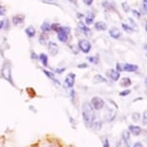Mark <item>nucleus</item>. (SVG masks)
<instances>
[{
    "instance_id": "obj_27",
    "label": "nucleus",
    "mask_w": 147,
    "mask_h": 147,
    "mask_svg": "<svg viewBox=\"0 0 147 147\" xmlns=\"http://www.w3.org/2000/svg\"><path fill=\"white\" fill-rule=\"evenodd\" d=\"M88 60L90 61V63H92V64H97V63H98V58H97V57H94V56H90V57H88Z\"/></svg>"
},
{
    "instance_id": "obj_21",
    "label": "nucleus",
    "mask_w": 147,
    "mask_h": 147,
    "mask_svg": "<svg viewBox=\"0 0 147 147\" xmlns=\"http://www.w3.org/2000/svg\"><path fill=\"white\" fill-rule=\"evenodd\" d=\"M93 81L97 83H101V82H107V79L104 77H102L101 75H96L93 77Z\"/></svg>"
},
{
    "instance_id": "obj_48",
    "label": "nucleus",
    "mask_w": 147,
    "mask_h": 147,
    "mask_svg": "<svg viewBox=\"0 0 147 147\" xmlns=\"http://www.w3.org/2000/svg\"><path fill=\"white\" fill-rule=\"evenodd\" d=\"M68 1H70V2H73V1H74V0H68Z\"/></svg>"
},
{
    "instance_id": "obj_32",
    "label": "nucleus",
    "mask_w": 147,
    "mask_h": 147,
    "mask_svg": "<svg viewBox=\"0 0 147 147\" xmlns=\"http://www.w3.org/2000/svg\"><path fill=\"white\" fill-rule=\"evenodd\" d=\"M116 71H117L118 73L123 71V66H122L120 63H116Z\"/></svg>"
},
{
    "instance_id": "obj_31",
    "label": "nucleus",
    "mask_w": 147,
    "mask_h": 147,
    "mask_svg": "<svg viewBox=\"0 0 147 147\" xmlns=\"http://www.w3.org/2000/svg\"><path fill=\"white\" fill-rule=\"evenodd\" d=\"M143 9V13L146 14L147 13V0H143V3H142V8Z\"/></svg>"
},
{
    "instance_id": "obj_44",
    "label": "nucleus",
    "mask_w": 147,
    "mask_h": 147,
    "mask_svg": "<svg viewBox=\"0 0 147 147\" xmlns=\"http://www.w3.org/2000/svg\"><path fill=\"white\" fill-rule=\"evenodd\" d=\"M77 16H78V18H82V16H83L82 14H78V15H77Z\"/></svg>"
},
{
    "instance_id": "obj_9",
    "label": "nucleus",
    "mask_w": 147,
    "mask_h": 147,
    "mask_svg": "<svg viewBox=\"0 0 147 147\" xmlns=\"http://www.w3.org/2000/svg\"><path fill=\"white\" fill-rule=\"evenodd\" d=\"M43 73H44V75H45V76H46L47 77H48L49 79H51L52 81H53V82L55 83V84L57 85V86H60L61 83H60V81H59V79H57L56 77H55V74H53L52 72L48 71V70H45V69L43 70Z\"/></svg>"
},
{
    "instance_id": "obj_8",
    "label": "nucleus",
    "mask_w": 147,
    "mask_h": 147,
    "mask_svg": "<svg viewBox=\"0 0 147 147\" xmlns=\"http://www.w3.org/2000/svg\"><path fill=\"white\" fill-rule=\"evenodd\" d=\"M107 76L110 77L111 79L113 80V81H117L119 79V77H120V73H118L116 70H113V69H111L107 72Z\"/></svg>"
},
{
    "instance_id": "obj_25",
    "label": "nucleus",
    "mask_w": 147,
    "mask_h": 147,
    "mask_svg": "<svg viewBox=\"0 0 147 147\" xmlns=\"http://www.w3.org/2000/svg\"><path fill=\"white\" fill-rule=\"evenodd\" d=\"M121 26H122V28H123V30H125L126 32H133L134 31V28L131 27L130 25H128V24H126V23H122Z\"/></svg>"
},
{
    "instance_id": "obj_20",
    "label": "nucleus",
    "mask_w": 147,
    "mask_h": 147,
    "mask_svg": "<svg viewBox=\"0 0 147 147\" xmlns=\"http://www.w3.org/2000/svg\"><path fill=\"white\" fill-rule=\"evenodd\" d=\"M93 21H94V14L88 12V16H86V24L87 25H90V24L93 23Z\"/></svg>"
},
{
    "instance_id": "obj_16",
    "label": "nucleus",
    "mask_w": 147,
    "mask_h": 147,
    "mask_svg": "<svg viewBox=\"0 0 147 147\" xmlns=\"http://www.w3.org/2000/svg\"><path fill=\"white\" fill-rule=\"evenodd\" d=\"M38 60L41 62V64L44 67H47L48 66V57H47V55L45 53H40L38 55Z\"/></svg>"
},
{
    "instance_id": "obj_10",
    "label": "nucleus",
    "mask_w": 147,
    "mask_h": 147,
    "mask_svg": "<svg viewBox=\"0 0 147 147\" xmlns=\"http://www.w3.org/2000/svg\"><path fill=\"white\" fill-rule=\"evenodd\" d=\"M109 34L111 37L113 39H119L122 35L121 31L118 28H116V27H112V28L109 30Z\"/></svg>"
},
{
    "instance_id": "obj_35",
    "label": "nucleus",
    "mask_w": 147,
    "mask_h": 147,
    "mask_svg": "<svg viewBox=\"0 0 147 147\" xmlns=\"http://www.w3.org/2000/svg\"><path fill=\"white\" fill-rule=\"evenodd\" d=\"M83 2H84L87 6H90V5L93 3V0H83Z\"/></svg>"
},
{
    "instance_id": "obj_19",
    "label": "nucleus",
    "mask_w": 147,
    "mask_h": 147,
    "mask_svg": "<svg viewBox=\"0 0 147 147\" xmlns=\"http://www.w3.org/2000/svg\"><path fill=\"white\" fill-rule=\"evenodd\" d=\"M25 33L29 38H33V37H35V35H36V29L33 26H28L25 29Z\"/></svg>"
},
{
    "instance_id": "obj_22",
    "label": "nucleus",
    "mask_w": 147,
    "mask_h": 147,
    "mask_svg": "<svg viewBox=\"0 0 147 147\" xmlns=\"http://www.w3.org/2000/svg\"><path fill=\"white\" fill-rule=\"evenodd\" d=\"M40 28L44 32H48V31H50V30H51V25H50V23H47V21H44V23L41 24Z\"/></svg>"
},
{
    "instance_id": "obj_34",
    "label": "nucleus",
    "mask_w": 147,
    "mask_h": 147,
    "mask_svg": "<svg viewBox=\"0 0 147 147\" xmlns=\"http://www.w3.org/2000/svg\"><path fill=\"white\" fill-rule=\"evenodd\" d=\"M88 67V65L87 64V63H82V64H79L78 66H77V68H79V69H86Z\"/></svg>"
},
{
    "instance_id": "obj_14",
    "label": "nucleus",
    "mask_w": 147,
    "mask_h": 147,
    "mask_svg": "<svg viewBox=\"0 0 147 147\" xmlns=\"http://www.w3.org/2000/svg\"><path fill=\"white\" fill-rule=\"evenodd\" d=\"M122 138H123L124 142H125L127 147H130V140H131L130 132L129 131H123V133H122Z\"/></svg>"
},
{
    "instance_id": "obj_7",
    "label": "nucleus",
    "mask_w": 147,
    "mask_h": 147,
    "mask_svg": "<svg viewBox=\"0 0 147 147\" xmlns=\"http://www.w3.org/2000/svg\"><path fill=\"white\" fill-rule=\"evenodd\" d=\"M48 49L52 56L57 55L58 52H59V46H58L57 44L54 43V42H48Z\"/></svg>"
},
{
    "instance_id": "obj_6",
    "label": "nucleus",
    "mask_w": 147,
    "mask_h": 147,
    "mask_svg": "<svg viewBox=\"0 0 147 147\" xmlns=\"http://www.w3.org/2000/svg\"><path fill=\"white\" fill-rule=\"evenodd\" d=\"M2 76L6 80H8L10 83H13V79L11 77V68L9 65L4 64L3 68H2Z\"/></svg>"
},
{
    "instance_id": "obj_37",
    "label": "nucleus",
    "mask_w": 147,
    "mask_h": 147,
    "mask_svg": "<svg viewBox=\"0 0 147 147\" xmlns=\"http://www.w3.org/2000/svg\"><path fill=\"white\" fill-rule=\"evenodd\" d=\"M132 13H133V15H134L135 16H137V18H140V12H138V11H136V10H133L132 11Z\"/></svg>"
},
{
    "instance_id": "obj_30",
    "label": "nucleus",
    "mask_w": 147,
    "mask_h": 147,
    "mask_svg": "<svg viewBox=\"0 0 147 147\" xmlns=\"http://www.w3.org/2000/svg\"><path fill=\"white\" fill-rule=\"evenodd\" d=\"M130 93H131V90H129V89H125V90L121 91V92L119 93V95H120L121 97H125V96H127V95H129Z\"/></svg>"
},
{
    "instance_id": "obj_17",
    "label": "nucleus",
    "mask_w": 147,
    "mask_h": 147,
    "mask_svg": "<svg viewBox=\"0 0 147 147\" xmlns=\"http://www.w3.org/2000/svg\"><path fill=\"white\" fill-rule=\"evenodd\" d=\"M120 85H121V87H123V88L129 87L130 85H132L131 79H130V77H123V79H121V81H120Z\"/></svg>"
},
{
    "instance_id": "obj_33",
    "label": "nucleus",
    "mask_w": 147,
    "mask_h": 147,
    "mask_svg": "<svg viewBox=\"0 0 147 147\" xmlns=\"http://www.w3.org/2000/svg\"><path fill=\"white\" fill-rule=\"evenodd\" d=\"M103 147H110V142L109 139L107 137H105L103 139Z\"/></svg>"
},
{
    "instance_id": "obj_41",
    "label": "nucleus",
    "mask_w": 147,
    "mask_h": 147,
    "mask_svg": "<svg viewBox=\"0 0 147 147\" xmlns=\"http://www.w3.org/2000/svg\"><path fill=\"white\" fill-rule=\"evenodd\" d=\"M5 14V8L0 6V16H3Z\"/></svg>"
},
{
    "instance_id": "obj_26",
    "label": "nucleus",
    "mask_w": 147,
    "mask_h": 147,
    "mask_svg": "<svg viewBox=\"0 0 147 147\" xmlns=\"http://www.w3.org/2000/svg\"><path fill=\"white\" fill-rule=\"evenodd\" d=\"M142 125L144 126L147 125V109L144 110V112L142 113Z\"/></svg>"
},
{
    "instance_id": "obj_29",
    "label": "nucleus",
    "mask_w": 147,
    "mask_h": 147,
    "mask_svg": "<svg viewBox=\"0 0 147 147\" xmlns=\"http://www.w3.org/2000/svg\"><path fill=\"white\" fill-rule=\"evenodd\" d=\"M122 8H123V10H124V12H126V13H128L130 10V6L128 4L126 3V2H123V3H122Z\"/></svg>"
},
{
    "instance_id": "obj_36",
    "label": "nucleus",
    "mask_w": 147,
    "mask_h": 147,
    "mask_svg": "<svg viewBox=\"0 0 147 147\" xmlns=\"http://www.w3.org/2000/svg\"><path fill=\"white\" fill-rule=\"evenodd\" d=\"M45 39H46L45 36H44V35H41V36H40V44H42V45H44V44H45Z\"/></svg>"
},
{
    "instance_id": "obj_38",
    "label": "nucleus",
    "mask_w": 147,
    "mask_h": 147,
    "mask_svg": "<svg viewBox=\"0 0 147 147\" xmlns=\"http://www.w3.org/2000/svg\"><path fill=\"white\" fill-rule=\"evenodd\" d=\"M65 71V68H62V69H56V70H55V72H56L57 74H63Z\"/></svg>"
},
{
    "instance_id": "obj_11",
    "label": "nucleus",
    "mask_w": 147,
    "mask_h": 147,
    "mask_svg": "<svg viewBox=\"0 0 147 147\" xmlns=\"http://www.w3.org/2000/svg\"><path fill=\"white\" fill-rule=\"evenodd\" d=\"M129 132L131 133L132 135H136V137H138L141 134V128L140 126H135V125H130L129 126Z\"/></svg>"
},
{
    "instance_id": "obj_23",
    "label": "nucleus",
    "mask_w": 147,
    "mask_h": 147,
    "mask_svg": "<svg viewBox=\"0 0 147 147\" xmlns=\"http://www.w3.org/2000/svg\"><path fill=\"white\" fill-rule=\"evenodd\" d=\"M91 128H94V130H97V131H99V130H101V128H102V122L98 121V120H95V121L93 122Z\"/></svg>"
},
{
    "instance_id": "obj_42",
    "label": "nucleus",
    "mask_w": 147,
    "mask_h": 147,
    "mask_svg": "<svg viewBox=\"0 0 147 147\" xmlns=\"http://www.w3.org/2000/svg\"><path fill=\"white\" fill-rule=\"evenodd\" d=\"M32 59H35V60H38V56L34 52H32Z\"/></svg>"
},
{
    "instance_id": "obj_5",
    "label": "nucleus",
    "mask_w": 147,
    "mask_h": 147,
    "mask_svg": "<svg viewBox=\"0 0 147 147\" xmlns=\"http://www.w3.org/2000/svg\"><path fill=\"white\" fill-rule=\"evenodd\" d=\"M75 77H76L75 74H73V73L68 74L67 76L65 77V84L66 85V87H67V88H73L74 83H75Z\"/></svg>"
},
{
    "instance_id": "obj_40",
    "label": "nucleus",
    "mask_w": 147,
    "mask_h": 147,
    "mask_svg": "<svg viewBox=\"0 0 147 147\" xmlns=\"http://www.w3.org/2000/svg\"><path fill=\"white\" fill-rule=\"evenodd\" d=\"M133 147H143V145L141 144V142H136V143H134V145H133Z\"/></svg>"
},
{
    "instance_id": "obj_24",
    "label": "nucleus",
    "mask_w": 147,
    "mask_h": 147,
    "mask_svg": "<svg viewBox=\"0 0 147 147\" xmlns=\"http://www.w3.org/2000/svg\"><path fill=\"white\" fill-rule=\"evenodd\" d=\"M102 6L105 7L106 9H109V10H112V9L115 10V7H113L110 2H108V0H105V1L102 2Z\"/></svg>"
},
{
    "instance_id": "obj_4",
    "label": "nucleus",
    "mask_w": 147,
    "mask_h": 147,
    "mask_svg": "<svg viewBox=\"0 0 147 147\" xmlns=\"http://www.w3.org/2000/svg\"><path fill=\"white\" fill-rule=\"evenodd\" d=\"M90 105L92 106L94 110H101L105 107V102L103 99L99 97H93L90 101Z\"/></svg>"
},
{
    "instance_id": "obj_43",
    "label": "nucleus",
    "mask_w": 147,
    "mask_h": 147,
    "mask_svg": "<svg viewBox=\"0 0 147 147\" xmlns=\"http://www.w3.org/2000/svg\"><path fill=\"white\" fill-rule=\"evenodd\" d=\"M4 27V21H0V29H2Z\"/></svg>"
},
{
    "instance_id": "obj_45",
    "label": "nucleus",
    "mask_w": 147,
    "mask_h": 147,
    "mask_svg": "<svg viewBox=\"0 0 147 147\" xmlns=\"http://www.w3.org/2000/svg\"><path fill=\"white\" fill-rule=\"evenodd\" d=\"M144 82H145V85H146V86H147V77H146V79H145V80H144Z\"/></svg>"
},
{
    "instance_id": "obj_13",
    "label": "nucleus",
    "mask_w": 147,
    "mask_h": 147,
    "mask_svg": "<svg viewBox=\"0 0 147 147\" xmlns=\"http://www.w3.org/2000/svg\"><path fill=\"white\" fill-rule=\"evenodd\" d=\"M78 26L80 30H81L84 34H86V36H88V34H90V29L87 26V24H85L84 23H82V21H79Z\"/></svg>"
},
{
    "instance_id": "obj_15",
    "label": "nucleus",
    "mask_w": 147,
    "mask_h": 147,
    "mask_svg": "<svg viewBox=\"0 0 147 147\" xmlns=\"http://www.w3.org/2000/svg\"><path fill=\"white\" fill-rule=\"evenodd\" d=\"M94 26H95V29L98 30V31H105L107 29V24L104 21H97L94 24Z\"/></svg>"
},
{
    "instance_id": "obj_3",
    "label": "nucleus",
    "mask_w": 147,
    "mask_h": 147,
    "mask_svg": "<svg viewBox=\"0 0 147 147\" xmlns=\"http://www.w3.org/2000/svg\"><path fill=\"white\" fill-rule=\"evenodd\" d=\"M78 48L84 53H88L91 49V44L86 39H80L78 42Z\"/></svg>"
},
{
    "instance_id": "obj_12",
    "label": "nucleus",
    "mask_w": 147,
    "mask_h": 147,
    "mask_svg": "<svg viewBox=\"0 0 147 147\" xmlns=\"http://www.w3.org/2000/svg\"><path fill=\"white\" fill-rule=\"evenodd\" d=\"M138 65H135V64H130V63H126L124 64L123 66V71H126V72H136L138 71Z\"/></svg>"
},
{
    "instance_id": "obj_1",
    "label": "nucleus",
    "mask_w": 147,
    "mask_h": 147,
    "mask_svg": "<svg viewBox=\"0 0 147 147\" xmlns=\"http://www.w3.org/2000/svg\"><path fill=\"white\" fill-rule=\"evenodd\" d=\"M82 118L85 125L91 128L93 122L96 120V115L94 112V109L90 105V103L84 102L82 106Z\"/></svg>"
},
{
    "instance_id": "obj_28",
    "label": "nucleus",
    "mask_w": 147,
    "mask_h": 147,
    "mask_svg": "<svg viewBox=\"0 0 147 147\" xmlns=\"http://www.w3.org/2000/svg\"><path fill=\"white\" fill-rule=\"evenodd\" d=\"M132 118H133V120L136 121V122H138V120L140 119V113H138V112H135V113H133V115H132Z\"/></svg>"
},
{
    "instance_id": "obj_39",
    "label": "nucleus",
    "mask_w": 147,
    "mask_h": 147,
    "mask_svg": "<svg viewBox=\"0 0 147 147\" xmlns=\"http://www.w3.org/2000/svg\"><path fill=\"white\" fill-rule=\"evenodd\" d=\"M70 97L71 99H75V91H74V89H71L70 90Z\"/></svg>"
},
{
    "instance_id": "obj_18",
    "label": "nucleus",
    "mask_w": 147,
    "mask_h": 147,
    "mask_svg": "<svg viewBox=\"0 0 147 147\" xmlns=\"http://www.w3.org/2000/svg\"><path fill=\"white\" fill-rule=\"evenodd\" d=\"M23 19H24V16L22 15H16L13 18V23L15 25H19L23 23Z\"/></svg>"
},
{
    "instance_id": "obj_47",
    "label": "nucleus",
    "mask_w": 147,
    "mask_h": 147,
    "mask_svg": "<svg viewBox=\"0 0 147 147\" xmlns=\"http://www.w3.org/2000/svg\"><path fill=\"white\" fill-rule=\"evenodd\" d=\"M145 30H146V32H147V23H146V25H145Z\"/></svg>"
},
{
    "instance_id": "obj_2",
    "label": "nucleus",
    "mask_w": 147,
    "mask_h": 147,
    "mask_svg": "<svg viewBox=\"0 0 147 147\" xmlns=\"http://www.w3.org/2000/svg\"><path fill=\"white\" fill-rule=\"evenodd\" d=\"M57 32V36H58V39H59L60 42L62 43H66L68 40V34L70 32V28L67 26H59L58 29L56 30Z\"/></svg>"
},
{
    "instance_id": "obj_46",
    "label": "nucleus",
    "mask_w": 147,
    "mask_h": 147,
    "mask_svg": "<svg viewBox=\"0 0 147 147\" xmlns=\"http://www.w3.org/2000/svg\"><path fill=\"white\" fill-rule=\"evenodd\" d=\"M144 49H145L146 51H147V45H144Z\"/></svg>"
}]
</instances>
